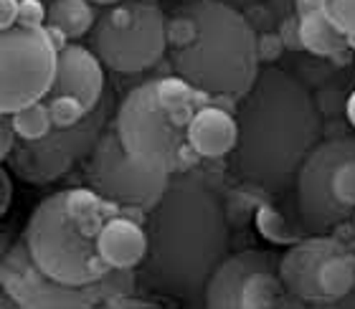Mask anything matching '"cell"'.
Returning <instances> with one entry per match:
<instances>
[{"instance_id": "6da1fadb", "label": "cell", "mask_w": 355, "mask_h": 309, "mask_svg": "<svg viewBox=\"0 0 355 309\" xmlns=\"http://www.w3.org/2000/svg\"><path fill=\"white\" fill-rule=\"evenodd\" d=\"M236 122V173L264 191L292 183L322 134V117L307 87L277 67L259 71L241 96Z\"/></svg>"}, {"instance_id": "7a4b0ae2", "label": "cell", "mask_w": 355, "mask_h": 309, "mask_svg": "<svg viewBox=\"0 0 355 309\" xmlns=\"http://www.w3.org/2000/svg\"><path fill=\"white\" fill-rule=\"evenodd\" d=\"M175 74L208 96H244L261 71V41L223 0H191L168 23Z\"/></svg>"}, {"instance_id": "3957f363", "label": "cell", "mask_w": 355, "mask_h": 309, "mask_svg": "<svg viewBox=\"0 0 355 309\" xmlns=\"http://www.w3.org/2000/svg\"><path fill=\"white\" fill-rule=\"evenodd\" d=\"M226 251L229 221L214 188L191 175L173 180L150 218V256L160 281L178 294H193Z\"/></svg>"}, {"instance_id": "277c9868", "label": "cell", "mask_w": 355, "mask_h": 309, "mask_svg": "<svg viewBox=\"0 0 355 309\" xmlns=\"http://www.w3.org/2000/svg\"><path fill=\"white\" fill-rule=\"evenodd\" d=\"M112 206L92 188L51 193L33 208L23 233L33 261L67 284L87 287L99 281L110 266L104 264L96 238Z\"/></svg>"}, {"instance_id": "5b68a950", "label": "cell", "mask_w": 355, "mask_h": 309, "mask_svg": "<svg viewBox=\"0 0 355 309\" xmlns=\"http://www.w3.org/2000/svg\"><path fill=\"white\" fill-rule=\"evenodd\" d=\"M191 117L173 112L160 99L157 81H145L122 99L114 117V130L127 152L137 160L178 173L198 160V154L188 145Z\"/></svg>"}, {"instance_id": "8992f818", "label": "cell", "mask_w": 355, "mask_h": 309, "mask_svg": "<svg viewBox=\"0 0 355 309\" xmlns=\"http://www.w3.org/2000/svg\"><path fill=\"white\" fill-rule=\"evenodd\" d=\"M92 51L117 74H137L155 67L168 51V18L150 0H130L107 8L92 28Z\"/></svg>"}, {"instance_id": "52a82bcc", "label": "cell", "mask_w": 355, "mask_h": 309, "mask_svg": "<svg viewBox=\"0 0 355 309\" xmlns=\"http://www.w3.org/2000/svg\"><path fill=\"white\" fill-rule=\"evenodd\" d=\"M61 44L49 26L15 23L0 36V112L13 114L46 99L59 71Z\"/></svg>"}, {"instance_id": "ba28073f", "label": "cell", "mask_w": 355, "mask_h": 309, "mask_svg": "<svg viewBox=\"0 0 355 309\" xmlns=\"http://www.w3.org/2000/svg\"><path fill=\"white\" fill-rule=\"evenodd\" d=\"M87 183L104 200L125 211L153 213L171 188L173 173L148 165L127 152L112 125L104 130L87 157Z\"/></svg>"}, {"instance_id": "9c48e42d", "label": "cell", "mask_w": 355, "mask_h": 309, "mask_svg": "<svg viewBox=\"0 0 355 309\" xmlns=\"http://www.w3.org/2000/svg\"><path fill=\"white\" fill-rule=\"evenodd\" d=\"M107 117H110V102L102 99L82 122L71 127H53L41 140H21L13 154L8 157L10 170L26 183L46 185L59 180L76 162L92 154L96 140L107 130Z\"/></svg>"}, {"instance_id": "30bf717a", "label": "cell", "mask_w": 355, "mask_h": 309, "mask_svg": "<svg viewBox=\"0 0 355 309\" xmlns=\"http://www.w3.org/2000/svg\"><path fill=\"white\" fill-rule=\"evenodd\" d=\"M0 284L3 294L23 309H89L102 304L99 287L87 284L76 287L53 279L33 261L26 241H18L0 261Z\"/></svg>"}, {"instance_id": "8fae6325", "label": "cell", "mask_w": 355, "mask_h": 309, "mask_svg": "<svg viewBox=\"0 0 355 309\" xmlns=\"http://www.w3.org/2000/svg\"><path fill=\"white\" fill-rule=\"evenodd\" d=\"M348 157H355V137H338L320 142L297 170V208L310 231H327L353 215L333 195V173Z\"/></svg>"}, {"instance_id": "7c38bea8", "label": "cell", "mask_w": 355, "mask_h": 309, "mask_svg": "<svg viewBox=\"0 0 355 309\" xmlns=\"http://www.w3.org/2000/svg\"><path fill=\"white\" fill-rule=\"evenodd\" d=\"M104 64L92 46L64 44L59 51V71L46 96H74L92 112L104 99Z\"/></svg>"}, {"instance_id": "4fadbf2b", "label": "cell", "mask_w": 355, "mask_h": 309, "mask_svg": "<svg viewBox=\"0 0 355 309\" xmlns=\"http://www.w3.org/2000/svg\"><path fill=\"white\" fill-rule=\"evenodd\" d=\"M340 246L333 236H312L300 238L292 243V249L279 261V279L284 284V292L295 294L304 302H322L320 292V266L327 254H333Z\"/></svg>"}, {"instance_id": "5bb4252c", "label": "cell", "mask_w": 355, "mask_h": 309, "mask_svg": "<svg viewBox=\"0 0 355 309\" xmlns=\"http://www.w3.org/2000/svg\"><path fill=\"white\" fill-rule=\"evenodd\" d=\"M239 140V122L236 114L206 104L193 112L188 119V145L193 152L206 160H216L223 154H231L236 150Z\"/></svg>"}, {"instance_id": "9a60e30c", "label": "cell", "mask_w": 355, "mask_h": 309, "mask_svg": "<svg viewBox=\"0 0 355 309\" xmlns=\"http://www.w3.org/2000/svg\"><path fill=\"white\" fill-rule=\"evenodd\" d=\"M96 243L110 269H135L150 254V236L130 215H110Z\"/></svg>"}, {"instance_id": "2e32d148", "label": "cell", "mask_w": 355, "mask_h": 309, "mask_svg": "<svg viewBox=\"0 0 355 309\" xmlns=\"http://www.w3.org/2000/svg\"><path fill=\"white\" fill-rule=\"evenodd\" d=\"M269 261V256L259 251H241L236 256H226L216 266L211 279L206 281V307L211 309H241V287L246 276Z\"/></svg>"}, {"instance_id": "e0dca14e", "label": "cell", "mask_w": 355, "mask_h": 309, "mask_svg": "<svg viewBox=\"0 0 355 309\" xmlns=\"http://www.w3.org/2000/svg\"><path fill=\"white\" fill-rule=\"evenodd\" d=\"M297 38L315 56H340L353 44V38L330 21L325 8H297Z\"/></svg>"}, {"instance_id": "ac0fdd59", "label": "cell", "mask_w": 355, "mask_h": 309, "mask_svg": "<svg viewBox=\"0 0 355 309\" xmlns=\"http://www.w3.org/2000/svg\"><path fill=\"white\" fill-rule=\"evenodd\" d=\"M96 23L92 0H51L46 6V26L61 46L92 33Z\"/></svg>"}, {"instance_id": "d6986e66", "label": "cell", "mask_w": 355, "mask_h": 309, "mask_svg": "<svg viewBox=\"0 0 355 309\" xmlns=\"http://www.w3.org/2000/svg\"><path fill=\"white\" fill-rule=\"evenodd\" d=\"M320 292L322 299H343L355 289V254L345 246H338L333 254H327L320 266Z\"/></svg>"}, {"instance_id": "ffe728a7", "label": "cell", "mask_w": 355, "mask_h": 309, "mask_svg": "<svg viewBox=\"0 0 355 309\" xmlns=\"http://www.w3.org/2000/svg\"><path fill=\"white\" fill-rule=\"evenodd\" d=\"M13 117V125H15V132L21 140H41L46 134L51 132L53 127V117H51V109H49V104L41 99V102H33L28 107H23V109L13 112L10 114Z\"/></svg>"}, {"instance_id": "44dd1931", "label": "cell", "mask_w": 355, "mask_h": 309, "mask_svg": "<svg viewBox=\"0 0 355 309\" xmlns=\"http://www.w3.org/2000/svg\"><path fill=\"white\" fill-rule=\"evenodd\" d=\"M257 226H259L261 236L269 238L272 243H297L300 241V233H297L287 221L284 215H279L272 208H261L257 213Z\"/></svg>"}, {"instance_id": "7402d4cb", "label": "cell", "mask_w": 355, "mask_h": 309, "mask_svg": "<svg viewBox=\"0 0 355 309\" xmlns=\"http://www.w3.org/2000/svg\"><path fill=\"white\" fill-rule=\"evenodd\" d=\"M333 195L350 213L355 211V157L343 160L333 173Z\"/></svg>"}, {"instance_id": "603a6c76", "label": "cell", "mask_w": 355, "mask_h": 309, "mask_svg": "<svg viewBox=\"0 0 355 309\" xmlns=\"http://www.w3.org/2000/svg\"><path fill=\"white\" fill-rule=\"evenodd\" d=\"M51 109L53 125L56 127H71L76 122H82L89 112L84 109V104L74 96H46L44 99Z\"/></svg>"}, {"instance_id": "cb8c5ba5", "label": "cell", "mask_w": 355, "mask_h": 309, "mask_svg": "<svg viewBox=\"0 0 355 309\" xmlns=\"http://www.w3.org/2000/svg\"><path fill=\"white\" fill-rule=\"evenodd\" d=\"M102 304L114 299V297H130L135 292V274L132 269H110L102 279L96 281Z\"/></svg>"}, {"instance_id": "d4e9b609", "label": "cell", "mask_w": 355, "mask_h": 309, "mask_svg": "<svg viewBox=\"0 0 355 309\" xmlns=\"http://www.w3.org/2000/svg\"><path fill=\"white\" fill-rule=\"evenodd\" d=\"M325 13L330 21L355 41V0H327Z\"/></svg>"}, {"instance_id": "484cf974", "label": "cell", "mask_w": 355, "mask_h": 309, "mask_svg": "<svg viewBox=\"0 0 355 309\" xmlns=\"http://www.w3.org/2000/svg\"><path fill=\"white\" fill-rule=\"evenodd\" d=\"M18 132H15V125H13V117L10 114H3V122H0V157L8 160L13 150L18 148Z\"/></svg>"}, {"instance_id": "4316f807", "label": "cell", "mask_w": 355, "mask_h": 309, "mask_svg": "<svg viewBox=\"0 0 355 309\" xmlns=\"http://www.w3.org/2000/svg\"><path fill=\"white\" fill-rule=\"evenodd\" d=\"M18 23H23V26H46V6L41 0H21Z\"/></svg>"}, {"instance_id": "83f0119b", "label": "cell", "mask_w": 355, "mask_h": 309, "mask_svg": "<svg viewBox=\"0 0 355 309\" xmlns=\"http://www.w3.org/2000/svg\"><path fill=\"white\" fill-rule=\"evenodd\" d=\"M18 13H21V0H0V30L15 26Z\"/></svg>"}, {"instance_id": "f1b7e54d", "label": "cell", "mask_w": 355, "mask_h": 309, "mask_svg": "<svg viewBox=\"0 0 355 309\" xmlns=\"http://www.w3.org/2000/svg\"><path fill=\"white\" fill-rule=\"evenodd\" d=\"M10 198H13V177H10V170L3 168L0 170V213H8Z\"/></svg>"}, {"instance_id": "f546056e", "label": "cell", "mask_w": 355, "mask_h": 309, "mask_svg": "<svg viewBox=\"0 0 355 309\" xmlns=\"http://www.w3.org/2000/svg\"><path fill=\"white\" fill-rule=\"evenodd\" d=\"M345 112H348L350 125L355 127V91H353V94H350V99H348V109H345Z\"/></svg>"}, {"instance_id": "4dcf8cb0", "label": "cell", "mask_w": 355, "mask_h": 309, "mask_svg": "<svg viewBox=\"0 0 355 309\" xmlns=\"http://www.w3.org/2000/svg\"><path fill=\"white\" fill-rule=\"evenodd\" d=\"M94 6H117V3H122V0H92Z\"/></svg>"}, {"instance_id": "1f68e13d", "label": "cell", "mask_w": 355, "mask_h": 309, "mask_svg": "<svg viewBox=\"0 0 355 309\" xmlns=\"http://www.w3.org/2000/svg\"><path fill=\"white\" fill-rule=\"evenodd\" d=\"M223 3H231V6H249V3H257V0H223Z\"/></svg>"}]
</instances>
